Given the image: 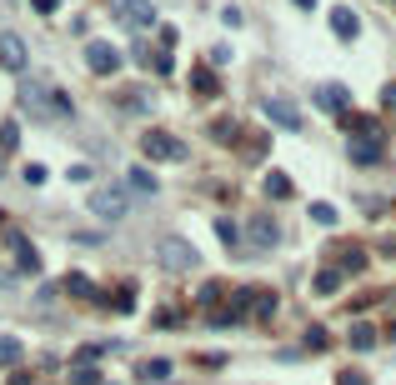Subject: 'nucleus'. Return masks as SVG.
<instances>
[{"label": "nucleus", "instance_id": "nucleus-23", "mask_svg": "<svg viewBox=\"0 0 396 385\" xmlns=\"http://www.w3.org/2000/svg\"><path fill=\"white\" fill-rule=\"evenodd\" d=\"M191 85H196L201 95H216V75L206 71V66H201V71H191Z\"/></svg>", "mask_w": 396, "mask_h": 385}, {"label": "nucleus", "instance_id": "nucleus-8", "mask_svg": "<svg viewBox=\"0 0 396 385\" xmlns=\"http://www.w3.org/2000/svg\"><path fill=\"white\" fill-rule=\"evenodd\" d=\"M246 235H251V245H256V250H271V245L281 241V225L271 220V216H251V230H246Z\"/></svg>", "mask_w": 396, "mask_h": 385}, {"label": "nucleus", "instance_id": "nucleus-10", "mask_svg": "<svg viewBox=\"0 0 396 385\" xmlns=\"http://www.w3.org/2000/svg\"><path fill=\"white\" fill-rule=\"evenodd\" d=\"M10 245H15V261H20V270H40V255H35V245L26 241V235H20V230H10Z\"/></svg>", "mask_w": 396, "mask_h": 385}, {"label": "nucleus", "instance_id": "nucleus-17", "mask_svg": "<svg viewBox=\"0 0 396 385\" xmlns=\"http://www.w3.org/2000/svg\"><path fill=\"white\" fill-rule=\"evenodd\" d=\"M266 196L271 200H291V180L281 176V170H271V176H266Z\"/></svg>", "mask_w": 396, "mask_h": 385}, {"label": "nucleus", "instance_id": "nucleus-30", "mask_svg": "<svg viewBox=\"0 0 396 385\" xmlns=\"http://www.w3.org/2000/svg\"><path fill=\"white\" fill-rule=\"evenodd\" d=\"M306 346H311V350H326V346H331V335H326L321 326H311V330H306Z\"/></svg>", "mask_w": 396, "mask_h": 385}, {"label": "nucleus", "instance_id": "nucleus-12", "mask_svg": "<svg viewBox=\"0 0 396 385\" xmlns=\"http://www.w3.org/2000/svg\"><path fill=\"white\" fill-rule=\"evenodd\" d=\"M351 160H357V165L381 160V140H377V135H361V140H351Z\"/></svg>", "mask_w": 396, "mask_h": 385}, {"label": "nucleus", "instance_id": "nucleus-11", "mask_svg": "<svg viewBox=\"0 0 396 385\" xmlns=\"http://www.w3.org/2000/svg\"><path fill=\"white\" fill-rule=\"evenodd\" d=\"M0 66H10V71H26V46H20L15 35H0Z\"/></svg>", "mask_w": 396, "mask_h": 385}, {"label": "nucleus", "instance_id": "nucleus-33", "mask_svg": "<svg viewBox=\"0 0 396 385\" xmlns=\"http://www.w3.org/2000/svg\"><path fill=\"white\" fill-rule=\"evenodd\" d=\"M336 385H366V375H357V370H346V375H336Z\"/></svg>", "mask_w": 396, "mask_h": 385}, {"label": "nucleus", "instance_id": "nucleus-16", "mask_svg": "<svg viewBox=\"0 0 396 385\" xmlns=\"http://www.w3.org/2000/svg\"><path fill=\"white\" fill-rule=\"evenodd\" d=\"M20 355H26V346H20L15 335H0V370H6V366H15Z\"/></svg>", "mask_w": 396, "mask_h": 385}, {"label": "nucleus", "instance_id": "nucleus-32", "mask_svg": "<svg viewBox=\"0 0 396 385\" xmlns=\"http://www.w3.org/2000/svg\"><path fill=\"white\" fill-rule=\"evenodd\" d=\"M221 20H226V26H231V30H236V26H241V20H246V15H241L236 6H226V10H221Z\"/></svg>", "mask_w": 396, "mask_h": 385}, {"label": "nucleus", "instance_id": "nucleus-18", "mask_svg": "<svg viewBox=\"0 0 396 385\" xmlns=\"http://www.w3.org/2000/svg\"><path fill=\"white\" fill-rule=\"evenodd\" d=\"M336 255H341V270H351V275H357V270L366 265V250H361V245H341Z\"/></svg>", "mask_w": 396, "mask_h": 385}, {"label": "nucleus", "instance_id": "nucleus-4", "mask_svg": "<svg viewBox=\"0 0 396 385\" xmlns=\"http://www.w3.org/2000/svg\"><path fill=\"white\" fill-rule=\"evenodd\" d=\"M261 115H266L271 125H281V131H301V105L286 100V95H266V100H261Z\"/></svg>", "mask_w": 396, "mask_h": 385}, {"label": "nucleus", "instance_id": "nucleus-3", "mask_svg": "<svg viewBox=\"0 0 396 385\" xmlns=\"http://www.w3.org/2000/svg\"><path fill=\"white\" fill-rule=\"evenodd\" d=\"M111 15L126 30H151L156 26V6H151V0H111Z\"/></svg>", "mask_w": 396, "mask_h": 385}, {"label": "nucleus", "instance_id": "nucleus-21", "mask_svg": "<svg viewBox=\"0 0 396 385\" xmlns=\"http://www.w3.org/2000/svg\"><path fill=\"white\" fill-rule=\"evenodd\" d=\"M341 290V270H321L316 275V295H336Z\"/></svg>", "mask_w": 396, "mask_h": 385}, {"label": "nucleus", "instance_id": "nucleus-19", "mask_svg": "<svg viewBox=\"0 0 396 385\" xmlns=\"http://www.w3.org/2000/svg\"><path fill=\"white\" fill-rule=\"evenodd\" d=\"M311 220H316L321 230H331V225H336L341 216H336V205H326V200H316V205H311Z\"/></svg>", "mask_w": 396, "mask_h": 385}, {"label": "nucleus", "instance_id": "nucleus-26", "mask_svg": "<svg viewBox=\"0 0 396 385\" xmlns=\"http://www.w3.org/2000/svg\"><path fill=\"white\" fill-rule=\"evenodd\" d=\"M71 385H100V370H91V366H75V370H71Z\"/></svg>", "mask_w": 396, "mask_h": 385}, {"label": "nucleus", "instance_id": "nucleus-34", "mask_svg": "<svg viewBox=\"0 0 396 385\" xmlns=\"http://www.w3.org/2000/svg\"><path fill=\"white\" fill-rule=\"evenodd\" d=\"M381 105H386V111H396V85H386V91H381Z\"/></svg>", "mask_w": 396, "mask_h": 385}, {"label": "nucleus", "instance_id": "nucleus-36", "mask_svg": "<svg viewBox=\"0 0 396 385\" xmlns=\"http://www.w3.org/2000/svg\"><path fill=\"white\" fill-rule=\"evenodd\" d=\"M291 6H301V10H316V0H291Z\"/></svg>", "mask_w": 396, "mask_h": 385}, {"label": "nucleus", "instance_id": "nucleus-9", "mask_svg": "<svg viewBox=\"0 0 396 385\" xmlns=\"http://www.w3.org/2000/svg\"><path fill=\"white\" fill-rule=\"evenodd\" d=\"M357 30H361L357 10H346V6H336V10H331V35H336V40H357Z\"/></svg>", "mask_w": 396, "mask_h": 385}, {"label": "nucleus", "instance_id": "nucleus-35", "mask_svg": "<svg viewBox=\"0 0 396 385\" xmlns=\"http://www.w3.org/2000/svg\"><path fill=\"white\" fill-rule=\"evenodd\" d=\"M55 6H60V0H35V10H40V15H51Z\"/></svg>", "mask_w": 396, "mask_h": 385}, {"label": "nucleus", "instance_id": "nucleus-28", "mask_svg": "<svg viewBox=\"0 0 396 385\" xmlns=\"http://www.w3.org/2000/svg\"><path fill=\"white\" fill-rule=\"evenodd\" d=\"M15 140H20V125H15V120H6V125H0V151H10Z\"/></svg>", "mask_w": 396, "mask_h": 385}, {"label": "nucleus", "instance_id": "nucleus-2", "mask_svg": "<svg viewBox=\"0 0 396 385\" xmlns=\"http://www.w3.org/2000/svg\"><path fill=\"white\" fill-rule=\"evenodd\" d=\"M156 261L171 270V275H186V270L201 265V250L186 241V235H161V241H156Z\"/></svg>", "mask_w": 396, "mask_h": 385}, {"label": "nucleus", "instance_id": "nucleus-27", "mask_svg": "<svg viewBox=\"0 0 396 385\" xmlns=\"http://www.w3.org/2000/svg\"><path fill=\"white\" fill-rule=\"evenodd\" d=\"M216 235H221V245H231V250L241 245V235H236V225H231V220H216Z\"/></svg>", "mask_w": 396, "mask_h": 385}, {"label": "nucleus", "instance_id": "nucleus-37", "mask_svg": "<svg viewBox=\"0 0 396 385\" xmlns=\"http://www.w3.org/2000/svg\"><path fill=\"white\" fill-rule=\"evenodd\" d=\"M386 335H391V340H396V320H391V330H386Z\"/></svg>", "mask_w": 396, "mask_h": 385}, {"label": "nucleus", "instance_id": "nucleus-13", "mask_svg": "<svg viewBox=\"0 0 396 385\" xmlns=\"http://www.w3.org/2000/svg\"><path fill=\"white\" fill-rule=\"evenodd\" d=\"M316 105L336 115V111H346V91H341V85H321V91H316Z\"/></svg>", "mask_w": 396, "mask_h": 385}, {"label": "nucleus", "instance_id": "nucleus-29", "mask_svg": "<svg viewBox=\"0 0 396 385\" xmlns=\"http://www.w3.org/2000/svg\"><path fill=\"white\" fill-rule=\"evenodd\" d=\"M211 135H216L221 145H231V140H236V125H231V120H216V125H211Z\"/></svg>", "mask_w": 396, "mask_h": 385}, {"label": "nucleus", "instance_id": "nucleus-20", "mask_svg": "<svg viewBox=\"0 0 396 385\" xmlns=\"http://www.w3.org/2000/svg\"><path fill=\"white\" fill-rule=\"evenodd\" d=\"M165 375H171V360H161V355L141 366V380H151V385H156V380H165Z\"/></svg>", "mask_w": 396, "mask_h": 385}, {"label": "nucleus", "instance_id": "nucleus-31", "mask_svg": "<svg viewBox=\"0 0 396 385\" xmlns=\"http://www.w3.org/2000/svg\"><path fill=\"white\" fill-rule=\"evenodd\" d=\"M231 55H236L231 46H216V50H211V66H231Z\"/></svg>", "mask_w": 396, "mask_h": 385}, {"label": "nucleus", "instance_id": "nucleus-24", "mask_svg": "<svg viewBox=\"0 0 396 385\" xmlns=\"http://www.w3.org/2000/svg\"><path fill=\"white\" fill-rule=\"evenodd\" d=\"M251 306H256V315H261V320H271V315H276V295L256 290V301H251Z\"/></svg>", "mask_w": 396, "mask_h": 385}, {"label": "nucleus", "instance_id": "nucleus-22", "mask_svg": "<svg viewBox=\"0 0 396 385\" xmlns=\"http://www.w3.org/2000/svg\"><path fill=\"white\" fill-rule=\"evenodd\" d=\"M66 290H71V295H96L91 275H80V270H71V275H66Z\"/></svg>", "mask_w": 396, "mask_h": 385}, {"label": "nucleus", "instance_id": "nucleus-1", "mask_svg": "<svg viewBox=\"0 0 396 385\" xmlns=\"http://www.w3.org/2000/svg\"><path fill=\"white\" fill-rule=\"evenodd\" d=\"M20 111H30V120H66L71 95L55 91L46 75H30V80H20Z\"/></svg>", "mask_w": 396, "mask_h": 385}, {"label": "nucleus", "instance_id": "nucleus-6", "mask_svg": "<svg viewBox=\"0 0 396 385\" xmlns=\"http://www.w3.org/2000/svg\"><path fill=\"white\" fill-rule=\"evenodd\" d=\"M126 210H131L126 190H116V185H106V190H91V216H100V220H120Z\"/></svg>", "mask_w": 396, "mask_h": 385}, {"label": "nucleus", "instance_id": "nucleus-7", "mask_svg": "<svg viewBox=\"0 0 396 385\" xmlns=\"http://www.w3.org/2000/svg\"><path fill=\"white\" fill-rule=\"evenodd\" d=\"M86 66H91V75H116L120 71V50L106 46V40H91L86 46Z\"/></svg>", "mask_w": 396, "mask_h": 385}, {"label": "nucleus", "instance_id": "nucleus-14", "mask_svg": "<svg viewBox=\"0 0 396 385\" xmlns=\"http://www.w3.org/2000/svg\"><path fill=\"white\" fill-rule=\"evenodd\" d=\"M126 176H131L126 185L136 190V196H156V176H151V170H145V165H131Z\"/></svg>", "mask_w": 396, "mask_h": 385}, {"label": "nucleus", "instance_id": "nucleus-15", "mask_svg": "<svg viewBox=\"0 0 396 385\" xmlns=\"http://www.w3.org/2000/svg\"><path fill=\"white\" fill-rule=\"evenodd\" d=\"M346 340H351V350H371V346H377V330H371L366 320H351V335Z\"/></svg>", "mask_w": 396, "mask_h": 385}, {"label": "nucleus", "instance_id": "nucleus-25", "mask_svg": "<svg viewBox=\"0 0 396 385\" xmlns=\"http://www.w3.org/2000/svg\"><path fill=\"white\" fill-rule=\"evenodd\" d=\"M20 176H26V185H46V180H51V170H46V165H35V160H30L26 170H20Z\"/></svg>", "mask_w": 396, "mask_h": 385}, {"label": "nucleus", "instance_id": "nucleus-38", "mask_svg": "<svg viewBox=\"0 0 396 385\" xmlns=\"http://www.w3.org/2000/svg\"><path fill=\"white\" fill-rule=\"evenodd\" d=\"M0 216H6V210H0Z\"/></svg>", "mask_w": 396, "mask_h": 385}, {"label": "nucleus", "instance_id": "nucleus-5", "mask_svg": "<svg viewBox=\"0 0 396 385\" xmlns=\"http://www.w3.org/2000/svg\"><path fill=\"white\" fill-rule=\"evenodd\" d=\"M141 151H145V160H186V140L151 131V135H141Z\"/></svg>", "mask_w": 396, "mask_h": 385}]
</instances>
